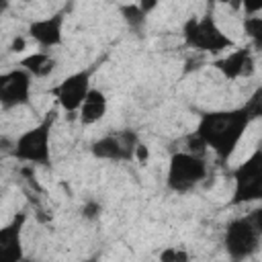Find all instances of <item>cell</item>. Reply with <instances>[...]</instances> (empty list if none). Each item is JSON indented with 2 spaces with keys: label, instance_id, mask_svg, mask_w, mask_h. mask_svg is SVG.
Masks as SVG:
<instances>
[{
  "label": "cell",
  "instance_id": "obj_1",
  "mask_svg": "<svg viewBox=\"0 0 262 262\" xmlns=\"http://www.w3.org/2000/svg\"><path fill=\"white\" fill-rule=\"evenodd\" d=\"M258 115H260V92L246 106L203 113L194 133L205 143V147H211L215 156L221 162H225L239 145L252 119H256Z\"/></svg>",
  "mask_w": 262,
  "mask_h": 262
},
{
  "label": "cell",
  "instance_id": "obj_2",
  "mask_svg": "<svg viewBox=\"0 0 262 262\" xmlns=\"http://www.w3.org/2000/svg\"><path fill=\"white\" fill-rule=\"evenodd\" d=\"M262 239V211L254 209L248 215L235 217L223 231V248L233 262H244L254 256Z\"/></svg>",
  "mask_w": 262,
  "mask_h": 262
},
{
  "label": "cell",
  "instance_id": "obj_3",
  "mask_svg": "<svg viewBox=\"0 0 262 262\" xmlns=\"http://www.w3.org/2000/svg\"><path fill=\"white\" fill-rule=\"evenodd\" d=\"M182 39L190 49L203 53H221L235 45L233 39L221 31L213 14L186 18L182 25Z\"/></svg>",
  "mask_w": 262,
  "mask_h": 262
},
{
  "label": "cell",
  "instance_id": "obj_4",
  "mask_svg": "<svg viewBox=\"0 0 262 262\" xmlns=\"http://www.w3.org/2000/svg\"><path fill=\"white\" fill-rule=\"evenodd\" d=\"M53 113L51 117H45L39 125L23 131L12 141V156L20 162H27L31 166H49L51 164V125H53Z\"/></svg>",
  "mask_w": 262,
  "mask_h": 262
},
{
  "label": "cell",
  "instance_id": "obj_5",
  "mask_svg": "<svg viewBox=\"0 0 262 262\" xmlns=\"http://www.w3.org/2000/svg\"><path fill=\"white\" fill-rule=\"evenodd\" d=\"M207 178V164L203 156H194L188 151H174L168 162L166 184L172 192L184 194L196 188Z\"/></svg>",
  "mask_w": 262,
  "mask_h": 262
},
{
  "label": "cell",
  "instance_id": "obj_6",
  "mask_svg": "<svg viewBox=\"0 0 262 262\" xmlns=\"http://www.w3.org/2000/svg\"><path fill=\"white\" fill-rule=\"evenodd\" d=\"M233 199L231 205H244L262 199V151L256 149L233 172Z\"/></svg>",
  "mask_w": 262,
  "mask_h": 262
},
{
  "label": "cell",
  "instance_id": "obj_7",
  "mask_svg": "<svg viewBox=\"0 0 262 262\" xmlns=\"http://www.w3.org/2000/svg\"><path fill=\"white\" fill-rule=\"evenodd\" d=\"M139 137L131 129H123L119 133H108L96 139L90 145V151L98 160L106 162H131L135 160V149L139 145Z\"/></svg>",
  "mask_w": 262,
  "mask_h": 262
},
{
  "label": "cell",
  "instance_id": "obj_8",
  "mask_svg": "<svg viewBox=\"0 0 262 262\" xmlns=\"http://www.w3.org/2000/svg\"><path fill=\"white\" fill-rule=\"evenodd\" d=\"M90 70H80L70 76H66L57 86H53L49 92L57 100V104L68 113H78L84 98L90 92Z\"/></svg>",
  "mask_w": 262,
  "mask_h": 262
},
{
  "label": "cell",
  "instance_id": "obj_9",
  "mask_svg": "<svg viewBox=\"0 0 262 262\" xmlns=\"http://www.w3.org/2000/svg\"><path fill=\"white\" fill-rule=\"evenodd\" d=\"M31 100V76L23 68L0 74V106L18 108Z\"/></svg>",
  "mask_w": 262,
  "mask_h": 262
},
{
  "label": "cell",
  "instance_id": "obj_10",
  "mask_svg": "<svg viewBox=\"0 0 262 262\" xmlns=\"http://www.w3.org/2000/svg\"><path fill=\"white\" fill-rule=\"evenodd\" d=\"M23 227L25 215H14L6 225L0 227V262H23Z\"/></svg>",
  "mask_w": 262,
  "mask_h": 262
},
{
  "label": "cell",
  "instance_id": "obj_11",
  "mask_svg": "<svg viewBox=\"0 0 262 262\" xmlns=\"http://www.w3.org/2000/svg\"><path fill=\"white\" fill-rule=\"evenodd\" d=\"M63 23H66L63 12H55V14L37 18L29 25V35L43 49L57 47L63 39Z\"/></svg>",
  "mask_w": 262,
  "mask_h": 262
},
{
  "label": "cell",
  "instance_id": "obj_12",
  "mask_svg": "<svg viewBox=\"0 0 262 262\" xmlns=\"http://www.w3.org/2000/svg\"><path fill=\"white\" fill-rule=\"evenodd\" d=\"M213 66L223 74V78L237 80V78L250 76L254 72V57H252V51L250 49L239 47V49L229 51L225 57L217 59Z\"/></svg>",
  "mask_w": 262,
  "mask_h": 262
},
{
  "label": "cell",
  "instance_id": "obj_13",
  "mask_svg": "<svg viewBox=\"0 0 262 262\" xmlns=\"http://www.w3.org/2000/svg\"><path fill=\"white\" fill-rule=\"evenodd\" d=\"M106 108H108V100H106L104 92L98 88H90L88 96L84 98L82 106L78 108V117L84 125H92V123H98L106 115Z\"/></svg>",
  "mask_w": 262,
  "mask_h": 262
},
{
  "label": "cell",
  "instance_id": "obj_14",
  "mask_svg": "<svg viewBox=\"0 0 262 262\" xmlns=\"http://www.w3.org/2000/svg\"><path fill=\"white\" fill-rule=\"evenodd\" d=\"M20 68L31 78H47L55 70V59L47 51H35L20 59Z\"/></svg>",
  "mask_w": 262,
  "mask_h": 262
},
{
  "label": "cell",
  "instance_id": "obj_15",
  "mask_svg": "<svg viewBox=\"0 0 262 262\" xmlns=\"http://www.w3.org/2000/svg\"><path fill=\"white\" fill-rule=\"evenodd\" d=\"M121 14H123V18H125V23L131 27V29H135V31H139L143 25H145V14L141 12V8H139V4H121Z\"/></svg>",
  "mask_w": 262,
  "mask_h": 262
},
{
  "label": "cell",
  "instance_id": "obj_16",
  "mask_svg": "<svg viewBox=\"0 0 262 262\" xmlns=\"http://www.w3.org/2000/svg\"><path fill=\"white\" fill-rule=\"evenodd\" d=\"M244 33L254 41L256 47H260V43H262V16H258V14L244 16Z\"/></svg>",
  "mask_w": 262,
  "mask_h": 262
},
{
  "label": "cell",
  "instance_id": "obj_17",
  "mask_svg": "<svg viewBox=\"0 0 262 262\" xmlns=\"http://www.w3.org/2000/svg\"><path fill=\"white\" fill-rule=\"evenodd\" d=\"M82 217L84 219H88V221H94V219H98L100 217V213H102V207H100V203L98 201H86L84 205H82Z\"/></svg>",
  "mask_w": 262,
  "mask_h": 262
},
{
  "label": "cell",
  "instance_id": "obj_18",
  "mask_svg": "<svg viewBox=\"0 0 262 262\" xmlns=\"http://www.w3.org/2000/svg\"><path fill=\"white\" fill-rule=\"evenodd\" d=\"M176 250L178 248H164V252L160 254V262H172L176 256Z\"/></svg>",
  "mask_w": 262,
  "mask_h": 262
},
{
  "label": "cell",
  "instance_id": "obj_19",
  "mask_svg": "<svg viewBox=\"0 0 262 262\" xmlns=\"http://www.w3.org/2000/svg\"><path fill=\"white\" fill-rule=\"evenodd\" d=\"M25 47H27V43H25V39H23V37H14V39H12V43H10V51H14V53L23 51Z\"/></svg>",
  "mask_w": 262,
  "mask_h": 262
},
{
  "label": "cell",
  "instance_id": "obj_20",
  "mask_svg": "<svg viewBox=\"0 0 262 262\" xmlns=\"http://www.w3.org/2000/svg\"><path fill=\"white\" fill-rule=\"evenodd\" d=\"M149 158V151H147V147L143 145V143H139L137 145V149H135V160H139V162H145Z\"/></svg>",
  "mask_w": 262,
  "mask_h": 262
},
{
  "label": "cell",
  "instance_id": "obj_21",
  "mask_svg": "<svg viewBox=\"0 0 262 262\" xmlns=\"http://www.w3.org/2000/svg\"><path fill=\"white\" fill-rule=\"evenodd\" d=\"M172 262H190V256H188V252L186 250H176V256H174V260Z\"/></svg>",
  "mask_w": 262,
  "mask_h": 262
},
{
  "label": "cell",
  "instance_id": "obj_22",
  "mask_svg": "<svg viewBox=\"0 0 262 262\" xmlns=\"http://www.w3.org/2000/svg\"><path fill=\"white\" fill-rule=\"evenodd\" d=\"M6 6H8V4H6V2H0V14H2V10H4V8H6Z\"/></svg>",
  "mask_w": 262,
  "mask_h": 262
},
{
  "label": "cell",
  "instance_id": "obj_23",
  "mask_svg": "<svg viewBox=\"0 0 262 262\" xmlns=\"http://www.w3.org/2000/svg\"><path fill=\"white\" fill-rule=\"evenodd\" d=\"M84 262H98L96 258H88V260H84Z\"/></svg>",
  "mask_w": 262,
  "mask_h": 262
}]
</instances>
